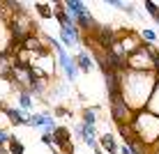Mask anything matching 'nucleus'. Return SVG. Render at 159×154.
Returning <instances> with one entry per match:
<instances>
[{
  "instance_id": "nucleus-1",
  "label": "nucleus",
  "mask_w": 159,
  "mask_h": 154,
  "mask_svg": "<svg viewBox=\"0 0 159 154\" xmlns=\"http://www.w3.org/2000/svg\"><path fill=\"white\" fill-rule=\"evenodd\" d=\"M111 113H113V120L120 124V126H129V122L134 120L129 106L125 103V97L122 95H113L111 97Z\"/></svg>"
},
{
  "instance_id": "nucleus-2",
  "label": "nucleus",
  "mask_w": 159,
  "mask_h": 154,
  "mask_svg": "<svg viewBox=\"0 0 159 154\" xmlns=\"http://www.w3.org/2000/svg\"><path fill=\"white\" fill-rule=\"evenodd\" d=\"M51 44L56 46V51H58V58H60V64H62V69H65V74L69 76V81H74L76 78V62L72 58H67V53H65V48L60 46V44L56 39H51Z\"/></svg>"
},
{
  "instance_id": "nucleus-3",
  "label": "nucleus",
  "mask_w": 159,
  "mask_h": 154,
  "mask_svg": "<svg viewBox=\"0 0 159 154\" xmlns=\"http://www.w3.org/2000/svg\"><path fill=\"white\" fill-rule=\"evenodd\" d=\"M51 136H53V143L60 145V147H65L67 143H72V140H69V129H67V126H56V131H53Z\"/></svg>"
},
{
  "instance_id": "nucleus-4",
  "label": "nucleus",
  "mask_w": 159,
  "mask_h": 154,
  "mask_svg": "<svg viewBox=\"0 0 159 154\" xmlns=\"http://www.w3.org/2000/svg\"><path fill=\"white\" fill-rule=\"evenodd\" d=\"M99 145L102 147H106V152H111V154H116L120 147H118V140H116V136L113 134H104L102 138H99Z\"/></svg>"
},
{
  "instance_id": "nucleus-5",
  "label": "nucleus",
  "mask_w": 159,
  "mask_h": 154,
  "mask_svg": "<svg viewBox=\"0 0 159 154\" xmlns=\"http://www.w3.org/2000/svg\"><path fill=\"white\" fill-rule=\"evenodd\" d=\"M5 115L12 124H25V117H23V111L21 108H5Z\"/></svg>"
},
{
  "instance_id": "nucleus-6",
  "label": "nucleus",
  "mask_w": 159,
  "mask_h": 154,
  "mask_svg": "<svg viewBox=\"0 0 159 154\" xmlns=\"http://www.w3.org/2000/svg\"><path fill=\"white\" fill-rule=\"evenodd\" d=\"M65 7H67V12H72V16H74V19L88 12V9H85V5L81 2V0H69V2H65Z\"/></svg>"
},
{
  "instance_id": "nucleus-7",
  "label": "nucleus",
  "mask_w": 159,
  "mask_h": 154,
  "mask_svg": "<svg viewBox=\"0 0 159 154\" xmlns=\"http://www.w3.org/2000/svg\"><path fill=\"white\" fill-rule=\"evenodd\" d=\"M7 152H9V154H23V152H25V147H23V143H21L19 138H16V136H9Z\"/></svg>"
},
{
  "instance_id": "nucleus-8",
  "label": "nucleus",
  "mask_w": 159,
  "mask_h": 154,
  "mask_svg": "<svg viewBox=\"0 0 159 154\" xmlns=\"http://www.w3.org/2000/svg\"><path fill=\"white\" fill-rule=\"evenodd\" d=\"M76 23H79L81 28H85V30H90V28H97V23H95V19H92V14H90V12H85V14L76 16Z\"/></svg>"
},
{
  "instance_id": "nucleus-9",
  "label": "nucleus",
  "mask_w": 159,
  "mask_h": 154,
  "mask_svg": "<svg viewBox=\"0 0 159 154\" xmlns=\"http://www.w3.org/2000/svg\"><path fill=\"white\" fill-rule=\"evenodd\" d=\"M76 67H79L81 71H90L92 69V60H90V55L88 53H81V55H76Z\"/></svg>"
},
{
  "instance_id": "nucleus-10",
  "label": "nucleus",
  "mask_w": 159,
  "mask_h": 154,
  "mask_svg": "<svg viewBox=\"0 0 159 154\" xmlns=\"http://www.w3.org/2000/svg\"><path fill=\"white\" fill-rule=\"evenodd\" d=\"M35 9H37V14H39L42 19H51V16H53V9L48 7V5H44V2H37Z\"/></svg>"
},
{
  "instance_id": "nucleus-11",
  "label": "nucleus",
  "mask_w": 159,
  "mask_h": 154,
  "mask_svg": "<svg viewBox=\"0 0 159 154\" xmlns=\"http://www.w3.org/2000/svg\"><path fill=\"white\" fill-rule=\"evenodd\" d=\"M95 120H97V108H90V111H85V113H83V124L95 126Z\"/></svg>"
},
{
  "instance_id": "nucleus-12",
  "label": "nucleus",
  "mask_w": 159,
  "mask_h": 154,
  "mask_svg": "<svg viewBox=\"0 0 159 154\" xmlns=\"http://www.w3.org/2000/svg\"><path fill=\"white\" fill-rule=\"evenodd\" d=\"M19 103H21V108H23V111H28V108H32V99H30V95L28 92H21L19 95Z\"/></svg>"
},
{
  "instance_id": "nucleus-13",
  "label": "nucleus",
  "mask_w": 159,
  "mask_h": 154,
  "mask_svg": "<svg viewBox=\"0 0 159 154\" xmlns=\"http://www.w3.org/2000/svg\"><path fill=\"white\" fill-rule=\"evenodd\" d=\"M143 5H145V9H148V12H150V14H152V16L157 19V14H159V7H157V5L152 2V0H145Z\"/></svg>"
},
{
  "instance_id": "nucleus-14",
  "label": "nucleus",
  "mask_w": 159,
  "mask_h": 154,
  "mask_svg": "<svg viewBox=\"0 0 159 154\" xmlns=\"http://www.w3.org/2000/svg\"><path fill=\"white\" fill-rule=\"evenodd\" d=\"M60 39H62V44H65V46H72V44H74V39L69 37L67 28H62V32H60Z\"/></svg>"
},
{
  "instance_id": "nucleus-15",
  "label": "nucleus",
  "mask_w": 159,
  "mask_h": 154,
  "mask_svg": "<svg viewBox=\"0 0 159 154\" xmlns=\"http://www.w3.org/2000/svg\"><path fill=\"white\" fill-rule=\"evenodd\" d=\"M143 39H145V44H152V42L157 39V35L152 30H143Z\"/></svg>"
},
{
  "instance_id": "nucleus-16",
  "label": "nucleus",
  "mask_w": 159,
  "mask_h": 154,
  "mask_svg": "<svg viewBox=\"0 0 159 154\" xmlns=\"http://www.w3.org/2000/svg\"><path fill=\"white\" fill-rule=\"evenodd\" d=\"M42 143H44V145H53V136L44 131V134H42Z\"/></svg>"
},
{
  "instance_id": "nucleus-17",
  "label": "nucleus",
  "mask_w": 159,
  "mask_h": 154,
  "mask_svg": "<svg viewBox=\"0 0 159 154\" xmlns=\"http://www.w3.org/2000/svg\"><path fill=\"white\" fill-rule=\"evenodd\" d=\"M62 152L65 154H74V145H72V143H67V145L62 147Z\"/></svg>"
},
{
  "instance_id": "nucleus-18",
  "label": "nucleus",
  "mask_w": 159,
  "mask_h": 154,
  "mask_svg": "<svg viewBox=\"0 0 159 154\" xmlns=\"http://www.w3.org/2000/svg\"><path fill=\"white\" fill-rule=\"evenodd\" d=\"M120 150H122V154H131V150H134V147H131V145H125V147H120Z\"/></svg>"
},
{
  "instance_id": "nucleus-19",
  "label": "nucleus",
  "mask_w": 159,
  "mask_h": 154,
  "mask_svg": "<svg viewBox=\"0 0 159 154\" xmlns=\"http://www.w3.org/2000/svg\"><path fill=\"white\" fill-rule=\"evenodd\" d=\"M0 154H9L7 150H5V145H0Z\"/></svg>"
},
{
  "instance_id": "nucleus-20",
  "label": "nucleus",
  "mask_w": 159,
  "mask_h": 154,
  "mask_svg": "<svg viewBox=\"0 0 159 154\" xmlns=\"http://www.w3.org/2000/svg\"><path fill=\"white\" fill-rule=\"evenodd\" d=\"M131 154H141V150H131Z\"/></svg>"
},
{
  "instance_id": "nucleus-21",
  "label": "nucleus",
  "mask_w": 159,
  "mask_h": 154,
  "mask_svg": "<svg viewBox=\"0 0 159 154\" xmlns=\"http://www.w3.org/2000/svg\"><path fill=\"white\" fill-rule=\"evenodd\" d=\"M157 23H159V14H157Z\"/></svg>"
},
{
  "instance_id": "nucleus-22",
  "label": "nucleus",
  "mask_w": 159,
  "mask_h": 154,
  "mask_svg": "<svg viewBox=\"0 0 159 154\" xmlns=\"http://www.w3.org/2000/svg\"><path fill=\"white\" fill-rule=\"evenodd\" d=\"M53 154H58V152H53Z\"/></svg>"
}]
</instances>
